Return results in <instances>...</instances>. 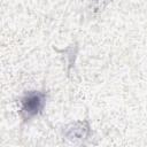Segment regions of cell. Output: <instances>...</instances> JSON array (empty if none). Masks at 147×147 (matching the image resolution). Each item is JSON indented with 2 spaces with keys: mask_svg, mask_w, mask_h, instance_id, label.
I'll use <instances>...</instances> for the list:
<instances>
[{
  "mask_svg": "<svg viewBox=\"0 0 147 147\" xmlns=\"http://www.w3.org/2000/svg\"><path fill=\"white\" fill-rule=\"evenodd\" d=\"M46 102V95L42 92L32 91L26 93L21 99V113L24 118H31L37 116L44 109Z\"/></svg>",
  "mask_w": 147,
  "mask_h": 147,
  "instance_id": "obj_1",
  "label": "cell"
},
{
  "mask_svg": "<svg viewBox=\"0 0 147 147\" xmlns=\"http://www.w3.org/2000/svg\"><path fill=\"white\" fill-rule=\"evenodd\" d=\"M90 132V126L87 122H76L65 129V137L69 139H83Z\"/></svg>",
  "mask_w": 147,
  "mask_h": 147,
  "instance_id": "obj_2",
  "label": "cell"
},
{
  "mask_svg": "<svg viewBox=\"0 0 147 147\" xmlns=\"http://www.w3.org/2000/svg\"><path fill=\"white\" fill-rule=\"evenodd\" d=\"M111 0H91V3H92V7L95 9V10H102V8Z\"/></svg>",
  "mask_w": 147,
  "mask_h": 147,
  "instance_id": "obj_3",
  "label": "cell"
}]
</instances>
